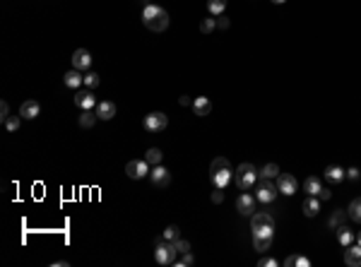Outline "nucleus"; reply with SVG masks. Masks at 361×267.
I'll return each instance as SVG.
<instances>
[{
  "label": "nucleus",
  "mask_w": 361,
  "mask_h": 267,
  "mask_svg": "<svg viewBox=\"0 0 361 267\" xmlns=\"http://www.w3.org/2000/svg\"><path fill=\"white\" fill-rule=\"evenodd\" d=\"M142 24L150 29V31H157V34H162V31H167L169 24H171V17L164 7H159V5H145V10H142Z\"/></svg>",
  "instance_id": "nucleus-1"
},
{
  "label": "nucleus",
  "mask_w": 361,
  "mask_h": 267,
  "mask_svg": "<svg viewBox=\"0 0 361 267\" xmlns=\"http://www.w3.org/2000/svg\"><path fill=\"white\" fill-rule=\"evenodd\" d=\"M234 181V171H231V164L226 157H217V159L209 164V183L212 186L226 188Z\"/></svg>",
  "instance_id": "nucleus-2"
},
{
  "label": "nucleus",
  "mask_w": 361,
  "mask_h": 267,
  "mask_svg": "<svg viewBox=\"0 0 361 267\" xmlns=\"http://www.w3.org/2000/svg\"><path fill=\"white\" fill-rule=\"evenodd\" d=\"M250 231L253 236H275V217L270 212L250 214Z\"/></svg>",
  "instance_id": "nucleus-3"
},
{
  "label": "nucleus",
  "mask_w": 361,
  "mask_h": 267,
  "mask_svg": "<svg viewBox=\"0 0 361 267\" xmlns=\"http://www.w3.org/2000/svg\"><path fill=\"white\" fill-rule=\"evenodd\" d=\"M176 255H179V251H176L174 241H167L164 236H159V239L154 241V260L159 265H174Z\"/></svg>",
  "instance_id": "nucleus-4"
},
{
  "label": "nucleus",
  "mask_w": 361,
  "mask_h": 267,
  "mask_svg": "<svg viewBox=\"0 0 361 267\" xmlns=\"http://www.w3.org/2000/svg\"><path fill=\"white\" fill-rule=\"evenodd\" d=\"M234 183H236L238 190H250L258 183V169L253 164H248V161L238 164V169L234 171Z\"/></svg>",
  "instance_id": "nucleus-5"
},
{
  "label": "nucleus",
  "mask_w": 361,
  "mask_h": 267,
  "mask_svg": "<svg viewBox=\"0 0 361 267\" xmlns=\"http://www.w3.org/2000/svg\"><path fill=\"white\" fill-rule=\"evenodd\" d=\"M279 190L275 183H270V178H263L260 183H258V188H255V200L263 202V205H272V202L277 200Z\"/></svg>",
  "instance_id": "nucleus-6"
},
{
  "label": "nucleus",
  "mask_w": 361,
  "mask_h": 267,
  "mask_svg": "<svg viewBox=\"0 0 361 267\" xmlns=\"http://www.w3.org/2000/svg\"><path fill=\"white\" fill-rule=\"evenodd\" d=\"M142 125H145V130H150V133H162V130H167L169 116H167V113H162V111L147 113V116H145V120H142Z\"/></svg>",
  "instance_id": "nucleus-7"
},
{
  "label": "nucleus",
  "mask_w": 361,
  "mask_h": 267,
  "mask_svg": "<svg viewBox=\"0 0 361 267\" xmlns=\"http://www.w3.org/2000/svg\"><path fill=\"white\" fill-rule=\"evenodd\" d=\"M150 164L147 159H130L125 164V174L130 176L133 181H140V178H145V176H150Z\"/></svg>",
  "instance_id": "nucleus-8"
},
{
  "label": "nucleus",
  "mask_w": 361,
  "mask_h": 267,
  "mask_svg": "<svg viewBox=\"0 0 361 267\" xmlns=\"http://www.w3.org/2000/svg\"><path fill=\"white\" fill-rule=\"evenodd\" d=\"M97 96H94V89H80L75 92V106L82 108V111H94L97 108Z\"/></svg>",
  "instance_id": "nucleus-9"
},
{
  "label": "nucleus",
  "mask_w": 361,
  "mask_h": 267,
  "mask_svg": "<svg viewBox=\"0 0 361 267\" xmlns=\"http://www.w3.org/2000/svg\"><path fill=\"white\" fill-rule=\"evenodd\" d=\"M277 190L279 193H284V195H294V193L299 190V181H296V176L294 174H282V171H279Z\"/></svg>",
  "instance_id": "nucleus-10"
},
{
  "label": "nucleus",
  "mask_w": 361,
  "mask_h": 267,
  "mask_svg": "<svg viewBox=\"0 0 361 267\" xmlns=\"http://www.w3.org/2000/svg\"><path fill=\"white\" fill-rule=\"evenodd\" d=\"M150 181H152L157 188H167L169 183H171V174H169L167 166L157 164V166H152V171H150Z\"/></svg>",
  "instance_id": "nucleus-11"
},
{
  "label": "nucleus",
  "mask_w": 361,
  "mask_h": 267,
  "mask_svg": "<svg viewBox=\"0 0 361 267\" xmlns=\"http://www.w3.org/2000/svg\"><path fill=\"white\" fill-rule=\"evenodd\" d=\"M72 67L75 70H80V72H84V70H89L92 67V53L87 51V48H77L75 53H72Z\"/></svg>",
  "instance_id": "nucleus-12"
},
{
  "label": "nucleus",
  "mask_w": 361,
  "mask_h": 267,
  "mask_svg": "<svg viewBox=\"0 0 361 267\" xmlns=\"http://www.w3.org/2000/svg\"><path fill=\"white\" fill-rule=\"evenodd\" d=\"M236 210L243 217H250V214L255 212V198H250L248 190H241V195L236 198Z\"/></svg>",
  "instance_id": "nucleus-13"
},
{
  "label": "nucleus",
  "mask_w": 361,
  "mask_h": 267,
  "mask_svg": "<svg viewBox=\"0 0 361 267\" xmlns=\"http://www.w3.org/2000/svg\"><path fill=\"white\" fill-rule=\"evenodd\" d=\"M345 265L347 267H361V246L357 243H352L345 248Z\"/></svg>",
  "instance_id": "nucleus-14"
},
{
  "label": "nucleus",
  "mask_w": 361,
  "mask_h": 267,
  "mask_svg": "<svg viewBox=\"0 0 361 267\" xmlns=\"http://www.w3.org/2000/svg\"><path fill=\"white\" fill-rule=\"evenodd\" d=\"M39 113H41V104L34 101V99H29V101H24V104L19 106V116L27 118V120H34Z\"/></svg>",
  "instance_id": "nucleus-15"
},
{
  "label": "nucleus",
  "mask_w": 361,
  "mask_h": 267,
  "mask_svg": "<svg viewBox=\"0 0 361 267\" xmlns=\"http://www.w3.org/2000/svg\"><path fill=\"white\" fill-rule=\"evenodd\" d=\"M94 113L99 116V120H111L113 116H116V104L113 101H99L97 108H94Z\"/></svg>",
  "instance_id": "nucleus-16"
},
{
  "label": "nucleus",
  "mask_w": 361,
  "mask_h": 267,
  "mask_svg": "<svg viewBox=\"0 0 361 267\" xmlns=\"http://www.w3.org/2000/svg\"><path fill=\"white\" fill-rule=\"evenodd\" d=\"M63 82H65V87H70V89H80V87L84 84V75L80 72V70H75V67H72V70H68V72H65Z\"/></svg>",
  "instance_id": "nucleus-17"
},
{
  "label": "nucleus",
  "mask_w": 361,
  "mask_h": 267,
  "mask_svg": "<svg viewBox=\"0 0 361 267\" xmlns=\"http://www.w3.org/2000/svg\"><path fill=\"white\" fill-rule=\"evenodd\" d=\"M209 111H212V101H209L207 96H197V99L193 101V113L197 116V118L209 116Z\"/></svg>",
  "instance_id": "nucleus-18"
},
{
  "label": "nucleus",
  "mask_w": 361,
  "mask_h": 267,
  "mask_svg": "<svg viewBox=\"0 0 361 267\" xmlns=\"http://www.w3.org/2000/svg\"><path fill=\"white\" fill-rule=\"evenodd\" d=\"M323 176H325V181H328V183H342V181H345V176H347V171H345L342 166H328Z\"/></svg>",
  "instance_id": "nucleus-19"
},
{
  "label": "nucleus",
  "mask_w": 361,
  "mask_h": 267,
  "mask_svg": "<svg viewBox=\"0 0 361 267\" xmlns=\"http://www.w3.org/2000/svg\"><path fill=\"white\" fill-rule=\"evenodd\" d=\"M301 210H304L306 217H316V214L320 212V198H316V195H308L304 200V205H301Z\"/></svg>",
  "instance_id": "nucleus-20"
},
{
  "label": "nucleus",
  "mask_w": 361,
  "mask_h": 267,
  "mask_svg": "<svg viewBox=\"0 0 361 267\" xmlns=\"http://www.w3.org/2000/svg\"><path fill=\"white\" fill-rule=\"evenodd\" d=\"M337 241H340V246H342V248H347V246H352V243L357 241V234H354V231L345 224V227L337 229Z\"/></svg>",
  "instance_id": "nucleus-21"
},
{
  "label": "nucleus",
  "mask_w": 361,
  "mask_h": 267,
  "mask_svg": "<svg viewBox=\"0 0 361 267\" xmlns=\"http://www.w3.org/2000/svg\"><path fill=\"white\" fill-rule=\"evenodd\" d=\"M320 190H323V183H320L318 176H308L304 181V193H308V195H316L318 198Z\"/></svg>",
  "instance_id": "nucleus-22"
},
{
  "label": "nucleus",
  "mask_w": 361,
  "mask_h": 267,
  "mask_svg": "<svg viewBox=\"0 0 361 267\" xmlns=\"http://www.w3.org/2000/svg\"><path fill=\"white\" fill-rule=\"evenodd\" d=\"M347 217H349L347 212H342V210H335V212L330 214V219H328V227L337 231L340 227H345V224H347Z\"/></svg>",
  "instance_id": "nucleus-23"
},
{
  "label": "nucleus",
  "mask_w": 361,
  "mask_h": 267,
  "mask_svg": "<svg viewBox=\"0 0 361 267\" xmlns=\"http://www.w3.org/2000/svg\"><path fill=\"white\" fill-rule=\"evenodd\" d=\"M347 214H349V219H352V222L361 224V198H354V200L349 202Z\"/></svg>",
  "instance_id": "nucleus-24"
},
{
  "label": "nucleus",
  "mask_w": 361,
  "mask_h": 267,
  "mask_svg": "<svg viewBox=\"0 0 361 267\" xmlns=\"http://www.w3.org/2000/svg\"><path fill=\"white\" fill-rule=\"evenodd\" d=\"M270 246H272V236H253V248H255L258 253L270 251Z\"/></svg>",
  "instance_id": "nucleus-25"
},
{
  "label": "nucleus",
  "mask_w": 361,
  "mask_h": 267,
  "mask_svg": "<svg viewBox=\"0 0 361 267\" xmlns=\"http://www.w3.org/2000/svg\"><path fill=\"white\" fill-rule=\"evenodd\" d=\"M145 159H147V164H150V166H157V164H162L164 154H162V149H159V147H150L147 152H145Z\"/></svg>",
  "instance_id": "nucleus-26"
},
{
  "label": "nucleus",
  "mask_w": 361,
  "mask_h": 267,
  "mask_svg": "<svg viewBox=\"0 0 361 267\" xmlns=\"http://www.w3.org/2000/svg\"><path fill=\"white\" fill-rule=\"evenodd\" d=\"M226 2L229 0H207V10L212 17H219V14L226 10Z\"/></svg>",
  "instance_id": "nucleus-27"
},
{
  "label": "nucleus",
  "mask_w": 361,
  "mask_h": 267,
  "mask_svg": "<svg viewBox=\"0 0 361 267\" xmlns=\"http://www.w3.org/2000/svg\"><path fill=\"white\" fill-rule=\"evenodd\" d=\"M258 176H260V178H270V181H272V178H277V176H279V166H277V164H265L263 169L258 171Z\"/></svg>",
  "instance_id": "nucleus-28"
},
{
  "label": "nucleus",
  "mask_w": 361,
  "mask_h": 267,
  "mask_svg": "<svg viewBox=\"0 0 361 267\" xmlns=\"http://www.w3.org/2000/svg\"><path fill=\"white\" fill-rule=\"evenodd\" d=\"M99 120V116L94 111H82V116H80V125L82 128H94V123Z\"/></svg>",
  "instance_id": "nucleus-29"
},
{
  "label": "nucleus",
  "mask_w": 361,
  "mask_h": 267,
  "mask_svg": "<svg viewBox=\"0 0 361 267\" xmlns=\"http://www.w3.org/2000/svg\"><path fill=\"white\" fill-rule=\"evenodd\" d=\"M217 29V17H207V19H202V24H200V31L202 34H212Z\"/></svg>",
  "instance_id": "nucleus-30"
},
{
  "label": "nucleus",
  "mask_w": 361,
  "mask_h": 267,
  "mask_svg": "<svg viewBox=\"0 0 361 267\" xmlns=\"http://www.w3.org/2000/svg\"><path fill=\"white\" fill-rule=\"evenodd\" d=\"M99 75L97 72H87V75H84V87H87V89H97L99 87Z\"/></svg>",
  "instance_id": "nucleus-31"
},
{
  "label": "nucleus",
  "mask_w": 361,
  "mask_h": 267,
  "mask_svg": "<svg viewBox=\"0 0 361 267\" xmlns=\"http://www.w3.org/2000/svg\"><path fill=\"white\" fill-rule=\"evenodd\" d=\"M19 125H22V116H10V118L5 120V128H7L10 133H17Z\"/></svg>",
  "instance_id": "nucleus-32"
},
{
  "label": "nucleus",
  "mask_w": 361,
  "mask_h": 267,
  "mask_svg": "<svg viewBox=\"0 0 361 267\" xmlns=\"http://www.w3.org/2000/svg\"><path fill=\"white\" fill-rule=\"evenodd\" d=\"M167 241H176V239H180V229L176 227V224H171V227H167L164 229V234H162Z\"/></svg>",
  "instance_id": "nucleus-33"
},
{
  "label": "nucleus",
  "mask_w": 361,
  "mask_h": 267,
  "mask_svg": "<svg viewBox=\"0 0 361 267\" xmlns=\"http://www.w3.org/2000/svg\"><path fill=\"white\" fill-rule=\"evenodd\" d=\"M174 246H176V251H179V255L190 253V243H188L185 239H176V241H174Z\"/></svg>",
  "instance_id": "nucleus-34"
},
{
  "label": "nucleus",
  "mask_w": 361,
  "mask_h": 267,
  "mask_svg": "<svg viewBox=\"0 0 361 267\" xmlns=\"http://www.w3.org/2000/svg\"><path fill=\"white\" fill-rule=\"evenodd\" d=\"M193 263H195V258L190 253H185L183 258H176V263H174V265H176V267H190Z\"/></svg>",
  "instance_id": "nucleus-35"
},
{
  "label": "nucleus",
  "mask_w": 361,
  "mask_h": 267,
  "mask_svg": "<svg viewBox=\"0 0 361 267\" xmlns=\"http://www.w3.org/2000/svg\"><path fill=\"white\" fill-rule=\"evenodd\" d=\"M222 200H224V188L212 186V202H214V205H219Z\"/></svg>",
  "instance_id": "nucleus-36"
},
{
  "label": "nucleus",
  "mask_w": 361,
  "mask_h": 267,
  "mask_svg": "<svg viewBox=\"0 0 361 267\" xmlns=\"http://www.w3.org/2000/svg\"><path fill=\"white\" fill-rule=\"evenodd\" d=\"M258 265L260 267H277L279 265V260H275V258H260V260H258Z\"/></svg>",
  "instance_id": "nucleus-37"
},
{
  "label": "nucleus",
  "mask_w": 361,
  "mask_h": 267,
  "mask_svg": "<svg viewBox=\"0 0 361 267\" xmlns=\"http://www.w3.org/2000/svg\"><path fill=\"white\" fill-rule=\"evenodd\" d=\"M7 118H10V106H7V101H0V120L5 123Z\"/></svg>",
  "instance_id": "nucleus-38"
},
{
  "label": "nucleus",
  "mask_w": 361,
  "mask_h": 267,
  "mask_svg": "<svg viewBox=\"0 0 361 267\" xmlns=\"http://www.w3.org/2000/svg\"><path fill=\"white\" fill-rule=\"evenodd\" d=\"M229 27H231V22H229L226 17H222V14H219V17H217V29H222V31H226Z\"/></svg>",
  "instance_id": "nucleus-39"
},
{
  "label": "nucleus",
  "mask_w": 361,
  "mask_h": 267,
  "mask_svg": "<svg viewBox=\"0 0 361 267\" xmlns=\"http://www.w3.org/2000/svg\"><path fill=\"white\" fill-rule=\"evenodd\" d=\"M347 178H349V181H359V178H361V171L357 169V166H352V169L347 171Z\"/></svg>",
  "instance_id": "nucleus-40"
},
{
  "label": "nucleus",
  "mask_w": 361,
  "mask_h": 267,
  "mask_svg": "<svg viewBox=\"0 0 361 267\" xmlns=\"http://www.w3.org/2000/svg\"><path fill=\"white\" fill-rule=\"evenodd\" d=\"M296 265H299V267H311V260H308V258H304V255H296Z\"/></svg>",
  "instance_id": "nucleus-41"
},
{
  "label": "nucleus",
  "mask_w": 361,
  "mask_h": 267,
  "mask_svg": "<svg viewBox=\"0 0 361 267\" xmlns=\"http://www.w3.org/2000/svg\"><path fill=\"white\" fill-rule=\"evenodd\" d=\"M320 200H330V198H333V190H328V188H323V190H320V195H318Z\"/></svg>",
  "instance_id": "nucleus-42"
},
{
  "label": "nucleus",
  "mask_w": 361,
  "mask_h": 267,
  "mask_svg": "<svg viewBox=\"0 0 361 267\" xmlns=\"http://www.w3.org/2000/svg\"><path fill=\"white\" fill-rule=\"evenodd\" d=\"M284 265H287V267H294V265H296V255H289V258L284 260Z\"/></svg>",
  "instance_id": "nucleus-43"
},
{
  "label": "nucleus",
  "mask_w": 361,
  "mask_h": 267,
  "mask_svg": "<svg viewBox=\"0 0 361 267\" xmlns=\"http://www.w3.org/2000/svg\"><path fill=\"white\" fill-rule=\"evenodd\" d=\"M179 104H180V106H188V104H190V99H188V96H180Z\"/></svg>",
  "instance_id": "nucleus-44"
},
{
  "label": "nucleus",
  "mask_w": 361,
  "mask_h": 267,
  "mask_svg": "<svg viewBox=\"0 0 361 267\" xmlns=\"http://www.w3.org/2000/svg\"><path fill=\"white\" fill-rule=\"evenodd\" d=\"M68 265H70L68 260H58V263H53V267H68Z\"/></svg>",
  "instance_id": "nucleus-45"
},
{
  "label": "nucleus",
  "mask_w": 361,
  "mask_h": 267,
  "mask_svg": "<svg viewBox=\"0 0 361 267\" xmlns=\"http://www.w3.org/2000/svg\"><path fill=\"white\" fill-rule=\"evenodd\" d=\"M272 2H275V5H282V2H287V0H272Z\"/></svg>",
  "instance_id": "nucleus-46"
},
{
  "label": "nucleus",
  "mask_w": 361,
  "mask_h": 267,
  "mask_svg": "<svg viewBox=\"0 0 361 267\" xmlns=\"http://www.w3.org/2000/svg\"><path fill=\"white\" fill-rule=\"evenodd\" d=\"M357 243H359V246H361V231H359V234H357Z\"/></svg>",
  "instance_id": "nucleus-47"
}]
</instances>
